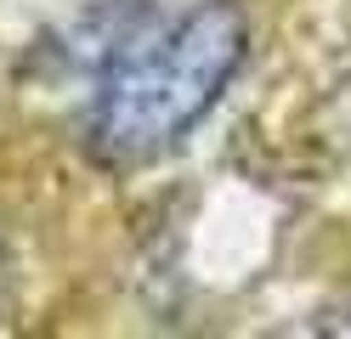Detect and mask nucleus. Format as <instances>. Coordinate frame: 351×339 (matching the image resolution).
<instances>
[{
  "mask_svg": "<svg viewBox=\"0 0 351 339\" xmlns=\"http://www.w3.org/2000/svg\"><path fill=\"white\" fill-rule=\"evenodd\" d=\"M244 62V17L232 0L153 6L102 51L91 97V147L114 164L170 153L215 108Z\"/></svg>",
  "mask_w": 351,
  "mask_h": 339,
  "instance_id": "nucleus-1",
  "label": "nucleus"
}]
</instances>
